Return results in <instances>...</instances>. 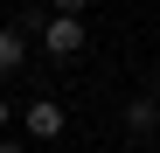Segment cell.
<instances>
[{"mask_svg": "<svg viewBox=\"0 0 160 153\" xmlns=\"http://www.w3.org/2000/svg\"><path fill=\"white\" fill-rule=\"evenodd\" d=\"M21 70H28V28L14 21V28H0V76H21Z\"/></svg>", "mask_w": 160, "mask_h": 153, "instance_id": "3957f363", "label": "cell"}, {"mask_svg": "<svg viewBox=\"0 0 160 153\" xmlns=\"http://www.w3.org/2000/svg\"><path fill=\"white\" fill-rule=\"evenodd\" d=\"M21 125H28V139H63V105H49V97H35V105L21 111Z\"/></svg>", "mask_w": 160, "mask_h": 153, "instance_id": "7a4b0ae2", "label": "cell"}, {"mask_svg": "<svg viewBox=\"0 0 160 153\" xmlns=\"http://www.w3.org/2000/svg\"><path fill=\"white\" fill-rule=\"evenodd\" d=\"M125 132H160V97H132V105H125Z\"/></svg>", "mask_w": 160, "mask_h": 153, "instance_id": "277c9868", "label": "cell"}, {"mask_svg": "<svg viewBox=\"0 0 160 153\" xmlns=\"http://www.w3.org/2000/svg\"><path fill=\"white\" fill-rule=\"evenodd\" d=\"M91 0H49V14H84Z\"/></svg>", "mask_w": 160, "mask_h": 153, "instance_id": "5b68a950", "label": "cell"}, {"mask_svg": "<svg viewBox=\"0 0 160 153\" xmlns=\"http://www.w3.org/2000/svg\"><path fill=\"white\" fill-rule=\"evenodd\" d=\"M7 118H14V111H7V97H0V132H7Z\"/></svg>", "mask_w": 160, "mask_h": 153, "instance_id": "52a82bcc", "label": "cell"}, {"mask_svg": "<svg viewBox=\"0 0 160 153\" xmlns=\"http://www.w3.org/2000/svg\"><path fill=\"white\" fill-rule=\"evenodd\" d=\"M42 49H49V56H56V63H70V56H84V14H42Z\"/></svg>", "mask_w": 160, "mask_h": 153, "instance_id": "6da1fadb", "label": "cell"}, {"mask_svg": "<svg viewBox=\"0 0 160 153\" xmlns=\"http://www.w3.org/2000/svg\"><path fill=\"white\" fill-rule=\"evenodd\" d=\"M0 153H28V146H21V139H7V132H0Z\"/></svg>", "mask_w": 160, "mask_h": 153, "instance_id": "8992f818", "label": "cell"}]
</instances>
